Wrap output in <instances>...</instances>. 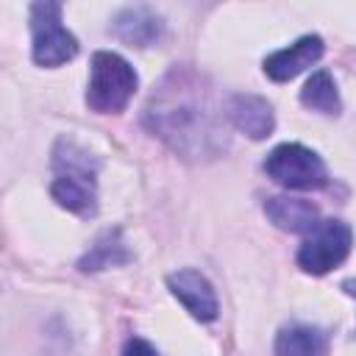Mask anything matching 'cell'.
<instances>
[{
	"mask_svg": "<svg viewBox=\"0 0 356 356\" xmlns=\"http://www.w3.org/2000/svg\"><path fill=\"white\" fill-rule=\"evenodd\" d=\"M131 261V253H128V245L122 239V231L120 228H108L103 231L95 245L81 256L78 261V270L81 273H97V270H106V267H117V264H125Z\"/></svg>",
	"mask_w": 356,
	"mask_h": 356,
	"instance_id": "4fadbf2b",
	"label": "cell"
},
{
	"mask_svg": "<svg viewBox=\"0 0 356 356\" xmlns=\"http://www.w3.org/2000/svg\"><path fill=\"white\" fill-rule=\"evenodd\" d=\"M225 120L250 139H267L275 128L273 106L259 95H231L225 100Z\"/></svg>",
	"mask_w": 356,
	"mask_h": 356,
	"instance_id": "30bf717a",
	"label": "cell"
},
{
	"mask_svg": "<svg viewBox=\"0 0 356 356\" xmlns=\"http://www.w3.org/2000/svg\"><path fill=\"white\" fill-rule=\"evenodd\" d=\"M300 103L312 111H320V114H339L342 111V97H339L334 75L328 70L312 72V78L300 89Z\"/></svg>",
	"mask_w": 356,
	"mask_h": 356,
	"instance_id": "5bb4252c",
	"label": "cell"
},
{
	"mask_svg": "<svg viewBox=\"0 0 356 356\" xmlns=\"http://www.w3.org/2000/svg\"><path fill=\"white\" fill-rule=\"evenodd\" d=\"M31 56L39 67H61L78 56V39L61 22V3L39 0L31 6Z\"/></svg>",
	"mask_w": 356,
	"mask_h": 356,
	"instance_id": "277c9868",
	"label": "cell"
},
{
	"mask_svg": "<svg viewBox=\"0 0 356 356\" xmlns=\"http://www.w3.org/2000/svg\"><path fill=\"white\" fill-rule=\"evenodd\" d=\"M353 245V231L345 220H320L298 248V267L312 275H325L339 267Z\"/></svg>",
	"mask_w": 356,
	"mask_h": 356,
	"instance_id": "8992f818",
	"label": "cell"
},
{
	"mask_svg": "<svg viewBox=\"0 0 356 356\" xmlns=\"http://www.w3.org/2000/svg\"><path fill=\"white\" fill-rule=\"evenodd\" d=\"M139 86L134 67L111 50H97L89 64V86H86V106L97 114H117L128 106Z\"/></svg>",
	"mask_w": 356,
	"mask_h": 356,
	"instance_id": "3957f363",
	"label": "cell"
},
{
	"mask_svg": "<svg viewBox=\"0 0 356 356\" xmlns=\"http://www.w3.org/2000/svg\"><path fill=\"white\" fill-rule=\"evenodd\" d=\"M108 31L131 47H150L164 36V19L150 6H125L111 17Z\"/></svg>",
	"mask_w": 356,
	"mask_h": 356,
	"instance_id": "9c48e42d",
	"label": "cell"
},
{
	"mask_svg": "<svg viewBox=\"0 0 356 356\" xmlns=\"http://www.w3.org/2000/svg\"><path fill=\"white\" fill-rule=\"evenodd\" d=\"M264 172L286 189H320L328 184L323 159L300 142L275 145L264 159Z\"/></svg>",
	"mask_w": 356,
	"mask_h": 356,
	"instance_id": "5b68a950",
	"label": "cell"
},
{
	"mask_svg": "<svg viewBox=\"0 0 356 356\" xmlns=\"http://www.w3.org/2000/svg\"><path fill=\"white\" fill-rule=\"evenodd\" d=\"M167 286L172 292V298H178V303L200 323H211L217 320V312H220V303H217V292L211 286V281L192 270V267H184V270H175L167 275Z\"/></svg>",
	"mask_w": 356,
	"mask_h": 356,
	"instance_id": "52a82bcc",
	"label": "cell"
},
{
	"mask_svg": "<svg viewBox=\"0 0 356 356\" xmlns=\"http://www.w3.org/2000/svg\"><path fill=\"white\" fill-rule=\"evenodd\" d=\"M53 200L78 217H92L97 211V159L78 142L58 139L53 147Z\"/></svg>",
	"mask_w": 356,
	"mask_h": 356,
	"instance_id": "7a4b0ae2",
	"label": "cell"
},
{
	"mask_svg": "<svg viewBox=\"0 0 356 356\" xmlns=\"http://www.w3.org/2000/svg\"><path fill=\"white\" fill-rule=\"evenodd\" d=\"M264 214L275 228L289 234H309L320 225V209L306 197L273 195L264 200Z\"/></svg>",
	"mask_w": 356,
	"mask_h": 356,
	"instance_id": "8fae6325",
	"label": "cell"
},
{
	"mask_svg": "<svg viewBox=\"0 0 356 356\" xmlns=\"http://www.w3.org/2000/svg\"><path fill=\"white\" fill-rule=\"evenodd\" d=\"M323 39L317 33H306L300 36L298 42H292L289 47H281L275 53H270L264 58V75L284 83V81H292L295 75H300L303 70H309L312 64H317L323 58Z\"/></svg>",
	"mask_w": 356,
	"mask_h": 356,
	"instance_id": "ba28073f",
	"label": "cell"
},
{
	"mask_svg": "<svg viewBox=\"0 0 356 356\" xmlns=\"http://www.w3.org/2000/svg\"><path fill=\"white\" fill-rule=\"evenodd\" d=\"M120 356H159V350H156L147 339H142V337H131V339H125Z\"/></svg>",
	"mask_w": 356,
	"mask_h": 356,
	"instance_id": "9a60e30c",
	"label": "cell"
},
{
	"mask_svg": "<svg viewBox=\"0 0 356 356\" xmlns=\"http://www.w3.org/2000/svg\"><path fill=\"white\" fill-rule=\"evenodd\" d=\"M142 125L186 161H211L231 145L214 89L186 64L172 67L150 92Z\"/></svg>",
	"mask_w": 356,
	"mask_h": 356,
	"instance_id": "6da1fadb",
	"label": "cell"
},
{
	"mask_svg": "<svg viewBox=\"0 0 356 356\" xmlns=\"http://www.w3.org/2000/svg\"><path fill=\"white\" fill-rule=\"evenodd\" d=\"M275 356H328V337L309 323H289L275 337Z\"/></svg>",
	"mask_w": 356,
	"mask_h": 356,
	"instance_id": "7c38bea8",
	"label": "cell"
},
{
	"mask_svg": "<svg viewBox=\"0 0 356 356\" xmlns=\"http://www.w3.org/2000/svg\"><path fill=\"white\" fill-rule=\"evenodd\" d=\"M342 289L356 300V278H348V281H342Z\"/></svg>",
	"mask_w": 356,
	"mask_h": 356,
	"instance_id": "2e32d148",
	"label": "cell"
}]
</instances>
